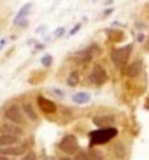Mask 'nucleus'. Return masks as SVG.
Listing matches in <instances>:
<instances>
[{
    "instance_id": "32",
    "label": "nucleus",
    "mask_w": 149,
    "mask_h": 160,
    "mask_svg": "<svg viewBox=\"0 0 149 160\" xmlns=\"http://www.w3.org/2000/svg\"><path fill=\"white\" fill-rule=\"evenodd\" d=\"M58 160H72V158H69V157H61V158H58Z\"/></svg>"
},
{
    "instance_id": "6",
    "label": "nucleus",
    "mask_w": 149,
    "mask_h": 160,
    "mask_svg": "<svg viewBox=\"0 0 149 160\" xmlns=\"http://www.w3.org/2000/svg\"><path fill=\"white\" fill-rule=\"evenodd\" d=\"M0 134H7V136L21 139V137H23V127L18 125V123H12V122L2 123V125H0Z\"/></svg>"
},
{
    "instance_id": "9",
    "label": "nucleus",
    "mask_w": 149,
    "mask_h": 160,
    "mask_svg": "<svg viewBox=\"0 0 149 160\" xmlns=\"http://www.w3.org/2000/svg\"><path fill=\"white\" fill-rule=\"evenodd\" d=\"M140 71H142V62L135 60V62H132V63H128V67L125 69V76L126 78H137L140 74Z\"/></svg>"
},
{
    "instance_id": "29",
    "label": "nucleus",
    "mask_w": 149,
    "mask_h": 160,
    "mask_svg": "<svg viewBox=\"0 0 149 160\" xmlns=\"http://www.w3.org/2000/svg\"><path fill=\"white\" fill-rule=\"evenodd\" d=\"M5 42H7V39H0V49H4Z\"/></svg>"
},
{
    "instance_id": "10",
    "label": "nucleus",
    "mask_w": 149,
    "mask_h": 160,
    "mask_svg": "<svg viewBox=\"0 0 149 160\" xmlns=\"http://www.w3.org/2000/svg\"><path fill=\"white\" fill-rule=\"evenodd\" d=\"M93 123L98 128H107L114 125V116H109V114H102V116H95Z\"/></svg>"
},
{
    "instance_id": "21",
    "label": "nucleus",
    "mask_w": 149,
    "mask_h": 160,
    "mask_svg": "<svg viewBox=\"0 0 149 160\" xmlns=\"http://www.w3.org/2000/svg\"><path fill=\"white\" fill-rule=\"evenodd\" d=\"M23 160H37V153L35 151H28V153H25Z\"/></svg>"
},
{
    "instance_id": "12",
    "label": "nucleus",
    "mask_w": 149,
    "mask_h": 160,
    "mask_svg": "<svg viewBox=\"0 0 149 160\" xmlns=\"http://www.w3.org/2000/svg\"><path fill=\"white\" fill-rule=\"evenodd\" d=\"M23 113H25V116H28L32 122H37V113H35V109H33V106H32V102H25L23 106Z\"/></svg>"
},
{
    "instance_id": "27",
    "label": "nucleus",
    "mask_w": 149,
    "mask_h": 160,
    "mask_svg": "<svg viewBox=\"0 0 149 160\" xmlns=\"http://www.w3.org/2000/svg\"><path fill=\"white\" fill-rule=\"evenodd\" d=\"M137 28H139V30H144V28H146V23H142V21H139V23H137Z\"/></svg>"
},
{
    "instance_id": "23",
    "label": "nucleus",
    "mask_w": 149,
    "mask_h": 160,
    "mask_svg": "<svg viewBox=\"0 0 149 160\" xmlns=\"http://www.w3.org/2000/svg\"><path fill=\"white\" fill-rule=\"evenodd\" d=\"M63 33H65V28H56L55 30V33H53V37H61V35H63Z\"/></svg>"
},
{
    "instance_id": "26",
    "label": "nucleus",
    "mask_w": 149,
    "mask_h": 160,
    "mask_svg": "<svg viewBox=\"0 0 149 160\" xmlns=\"http://www.w3.org/2000/svg\"><path fill=\"white\" fill-rule=\"evenodd\" d=\"M79 28H81V25H75V27H74V28H72V30H70L69 33H70V35H72V33H75V32H77V30H79Z\"/></svg>"
},
{
    "instance_id": "30",
    "label": "nucleus",
    "mask_w": 149,
    "mask_h": 160,
    "mask_svg": "<svg viewBox=\"0 0 149 160\" xmlns=\"http://www.w3.org/2000/svg\"><path fill=\"white\" fill-rule=\"evenodd\" d=\"M55 93L58 95V97H60V99H63V92H61V90H55Z\"/></svg>"
},
{
    "instance_id": "2",
    "label": "nucleus",
    "mask_w": 149,
    "mask_h": 160,
    "mask_svg": "<svg viewBox=\"0 0 149 160\" xmlns=\"http://www.w3.org/2000/svg\"><path fill=\"white\" fill-rule=\"evenodd\" d=\"M4 114L9 122L18 123V125H23L25 120H26V116H25V113H23V108H21L19 104H7L5 109H4Z\"/></svg>"
},
{
    "instance_id": "1",
    "label": "nucleus",
    "mask_w": 149,
    "mask_h": 160,
    "mask_svg": "<svg viewBox=\"0 0 149 160\" xmlns=\"http://www.w3.org/2000/svg\"><path fill=\"white\" fill-rule=\"evenodd\" d=\"M89 144L95 146V144H105L109 142L111 139L118 136V130L114 127H107V128H97L95 132H89Z\"/></svg>"
},
{
    "instance_id": "14",
    "label": "nucleus",
    "mask_w": 149,
    "mask_h": 160,
    "mask_svg": "<svg viewBox=\"0 0 149 160\" xmlns=\"http://www.w3.org/2000/svg\"><path fill=\"white\" fill-rule=\"evenodd\" d=\"M18 141H19L18 137L7 136V134H0V148H4V146H9V144H16Z\"/></svg>"
},
{
    "instance_id": "19",
    "label": "nucleus",
    "mask_w": 149,
    "mask_h": 160,
    "mask_svg": "<svg viewBox=\"0 0 149 160\" xmlns=\"http://www.w3.org/2000/svg\"><path fill=\"white\" fill-rule=\"evenodd\" d=\"M74 160H89V158H88V153H86V151L79 150V151L74 155Z\"/></svg>"
},
{
    "instance_id": "25",
    "label": "nucleus",
    "mask_w": 149,
    "mask_h": 160,
    "mask_svg": "<svg viewBox=\"0 0 149 160\" xmlns=\"http://www.w3.org/2000/svg\"><path fill=\"white\" fill-rule=\"evenodd\" d=\"M137 41H139V42H144V41H146V35H144V33H139V35H137Z\"/></svg>"
},
{
    "instance_id": "5",
    "label": "nucleus",
    "mask_w": 149,
    "mask_h": 160,
    "mask_svg": "<svg viewBox=\"0 0 149 160\" xmlns=\"http://www.w3.org/2000/svg\"><path fill=\"white\" fill-rule=\"evenodd\" d=\"M88 79H89V83H91V85L100 86V85H103V83L109 79V76H107L105 69H103L100 63H95L93 69H91V72H89V76H88Z\"/></svg>"
},
{
    "instance_id": "20",
    "label": "nucleus",
    "mask_w": 149,
    "mask_h": 160,
    "mask_svg": "<svg viewBox=\"0 0 149 160\" xmlns=\"http://www.w3.org/2000/svg\"><path fill=\"white\" fill-rule=\"evenodd\" d=\"M14 25L19 27V28H25V27L28 25V19L26 18H21V19H18V21H14Z\"/></svg>"
},
{
    "instance_id": "8",
    "label": "nucleus",
    "mask_w": 149,
    "mask_h": 160,
    "mask_svg": "<svg viewBox=\"0 0 149 160\" xmlns=\"http://www.w3.org/2000/svg\"><path fill=\"white\" fill-rule=\"evenodd\" d=\"M37 104H39V109H41L44 114L56 113V104L53 102V100H49L47 97H44V95H39L37 97Z\"/></svg>"
},
{
    "instance_id": "11",
    "label": "nucleus",
    "mask_w": 149,
    "mask_h": 160,
    "mask_svg": "<svg viewBox=\"0 0 149 160\" xmlns=\"http://www.w3.org/2000/svg\"><path fill=\"white\" fill-rule=\"evenodd\" d=\"M75 62L79 63V65H86L88 62H91V53L88 51V49H84V51H79V53H75Z\"/></svg>"
},
{
    "instance_id": "24",
    "label": "nucleus",
    "mask_w": 149,
    "mask_h": 160,
    "mask_svg": "<svg viewBox=\"0 0 149 160\" xmlns=\"http://www.w3.org/2000/svg\"><path fill=\"white\" fill-rule=\"evenodd\" d=\"M116 150H118V155L121 157L123 155V144H116Z\"/></svg>"
},
{
    "instance_id": "16",
    "label": "nucleus",
    "mask_w": 149,
    "mask_h": 160,
    "mask_svg": "<svg viewBox=\"0 0 149 160\" xmlns=\"http://www.w3.org/2000/svg\"><path fill=\"white\" fill-rule=\"evenodd\" d=\"M77 83H79V74H77V71H72L69 76H67V85L69 86H77Z\"/></svg>"
},
{
    "instance_id": "15",
    "label": "nucleus",
    "mask_w": 149,
    "mask_h": 160,
    "mask_svg": "<svg viewBox=\"0 0 149 160\" xmlns=\"http://www.w3.org/2000/svg\"><path fill=\"white\" fill-rule=\"evenodd\" d=\"M30 9H32V4H25L23 7H21V9L18 11V14H16L14 21H18V19H21V18H26L28 12H30Z\"/></svg>"
},
{
    "instance_id": "13",
    "label": "nucleus",
    "mask_w": 149,
    "mask_h": 160,
    "mask_svg": "<svg viewBox=\"0 0 149 160\" xmlns=\"http://www.w3.org/2000/svg\"><path fill=\"white\" fill-rule=\"evenodd\" d=\"M89 93L88 92H77V93H74L72 95V102L74 104H86V102H89Z\"/></svg>"
},
{
    "instance_id": "3",
    "label": "nucleus",
    "mask_w": 149,
    "mask_h": 160,
    "mask_svg": "<svg viewBox=\"0 0 149 160\" xmlns=\"http://www.w3.org/2000/svg\"><path fill=\"white\" fill-rule=\"evenodd\" d=\"M132 49H133V46H132V44H126V46H123V48H116V49L111 53L112 63H114V65H118V67H123L126 62H128V58H130Z\"/></svg>"
},
{
    "instance_id": "31",
    "label": "nucleus",
    "mask_w": 149,
    "mask_h": 160,
    "mask_svg": "<svg viewBox=\"0 0 149 160\" xmlns=\"http://www.w3.org/2000/svg\"><path fill=\"white\" fill-rule=\"evenodd\" d=\"M0 160H12L11 157H5V155H0Z\"/></svg>"
},
{
    "instance_id": "18",
    "label": "nucleus",
    "mask_w": 149,
    "mask_h": 160,
    "mask_svg": "<svg viewBox=\"0 0 149 160\" xmlns=\"http://www.w3.org/2000/svg\"><path fill=\"white\" fill-rule=\"evenodd\" d=\"M41 62H42V65H44V67H51L53 65V57H51V55H44Z\"/></svg>"
},
{
    "instance_id": "28",
    "label": "nucleus",
    "mask_w": 149,
    "mask_h": 160,
    "mask_svg": "<svg viewBox=\"0 0 149 160\" xmlns=\"http://www.w3.org/2000/svg\"><path fill=\"white\" fill-rule=\"evenodd\" d=\"M112 11H114L112 7H109V9H105V11H103V16H109V14L112 12Z\"/></svg>"
},
{
    "instance_id": "22",
    "label": "nucleus",
    "mask_w": 149,
    "mask_h": 160,
    "mask_svg": "<svg viewBox=\"0 0 149 160\" xmlns=\"http://www.w3.org/2000/svg\"><path fill=\"white\" fill-rule=\"evenodd\" d=\"M107 33H112V35H114L112 39H116V41H121V39H123V33L121 32H112V30H107Z\"/></svg>"
},
{
    "instance_id": "17",
    "label": "nucleus",
    "mask_w": 149,
    "mask_h": 160,
    "mask_svg": "<svg viewBox=\"0 0 149 160\" xmlns=\"http://www.w3.org/2000/svg\"><path fill=\"white\" fill-rule=\"evenodd\" d=\"M88 158L89 160H103V155L97 150H89L88 151Z\"/></svg>"
},
{
    "instance_id": "7",
    "label": "nucleus",
    "mask_w": 149,
    "mask_h": 160,
    "mask_svg": "<svg viewBox=\"0 0 149 160\" xmlns=\"http://www.w3.org/2000/svg\"><path fill=\"white\" fill-rule=\"evenodd\" d=\"M0 155H5V157H19V155H25V144H9V146H4L0 148Z\"/></svg>"
},
{
    "instance_id": "4",
    "label": "nucleus",
    "mask_w": 149,
    "mask_h": 160,
    "mask_svg": "<svg viewBox=\"0 0 149 160\" xmlns=\"http://www.w3.org/2000/svg\"><path fill=\"white\" fill-rule=\"evenodd\" d=\"M58 148H60L63 153H69V155H75V153L81 150L79 142H77V137L72 136V134H67V136L61 137V141L58 142Z\"/></svg>"
}]
</instances>
